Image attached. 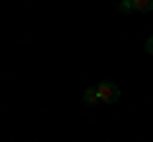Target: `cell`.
<instances>
[{"label":"cell","instance_id":"obj_3","mask_svg":"<svg viewBox=\"0 0 153 142\" xmlns=\"http://www.w3.org/2000/svg\"><path fill=\"white\" fill-rule=\"evenodd\" d=\"M84 102H87V104H97V102H100L97 86H92V89H87V91H84Z\"/></svg>","mask_w":153,"mask_h":142},{"label":"cell","instance_id":"obj_4","mask_svg":"<svg viewBox=\"0 0 153 142\" xmlns=\"http://www.w3.org/2000/svg\"><path fill=\"white\" fill-rule=\"evenodd\" d=\"M120 10L130 13V10H133V0H120Z\"/></svg>","mask_w":153,"mask_h":142},{"label":"cell","instance_id":"obj_1","mask_svg":"<svg viewBox=\"0 0 153 142\" xmlns=\"http://www.w3.org/2000/svg\"><path fill=\"white\" fill-rule=\"evenodd\" d=\"M97 94H100V102H105V104H112V102L120 99V89L115 86L112 81H100L97 84Z\"/></svg>","mask_w":153,"mask_h":142},{"label":"cell","instance_id":"obj_5","mask_svg":"<svg viewBox=\"0 0 153 142\" xmlns=\"http://www.w3.org/2000/svg\"><path fill=\"white\" fill-rule=\"evenodd\" d=\"M146 51H148V53H151V56H153V36H151V38H148V41H146Z\"/></svg>","mask_w":153,"mask_h":142},{"label":"cell","instance_id":"obj_2","mask_svg":"<svg viewBox=\"0 0 153 142\" xmlns=\"http://www.w3.org/2000/svg\"><path fill=\"white\" fill-rule=\"evenodd\" d=\"M133 10H138V13L153 10V0H133Z\"/></svg>","mask_w":153,"mask_h":142}]
</instances>
